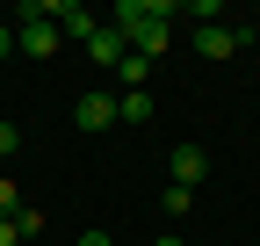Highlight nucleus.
I'll return each instance as SVG.
<instances>
[{"mask_svg": "<svg viewBox=\"0 0 260 246\" xmlns=\"http://www.w3.org/2000/svg\"><path fill=\"white\" fill-rule=\"evenodd\" d=\"M8 51H15V29H8V22H0V58H8Z\"/></svg>", "mask_w": 260, "mask_h": 246, "instance_id": "nucleus-15", "label": "nucleus"}, {"mask_svg": "<svg viewBox=\"0 0 260 246\" xmlns=\"http://www.w3.org/2000/svg\"><path fill=\"white\" fill-rule=\"evenodd\" d=\"M58 44H65L58 22H22V29H15V51H22V58H51Z\"/></svg>", "mask_w": 260, "mask_h": 246, "instance_id": "nucleus-5", "label": "nucleus"}, {"mask_svg": "<svg viewBox=\"0 0 260 246\" xmlns=\"http://www.w3.org/2000/svg\"><path fill=\"white\" fill-rule=\"evenodd\" d=\"M15 232H22V239H37V232H44V210H29V203H22V210H15Z\"/></svg>", "mask_w": 260, "mask_h": 246, "instance_id": "nucleus-10", "label": "nucleus"}, {"mask_svg": "<svg viewBox=\"0 0 260 246\" xmlns=\"http://www.w3.org/2000/svg\"><path fill=\"white\" fill-rule=\"evenodd\" d=\"M167 174H174V189H203V181H210V152L203 145H174Z\"/></svg>", "mask_w": 260, "mask_h": 246, "instance_id": "nucleus-1", "label": "nucleus"}, {"mask_svg": "<svg viewBox=\"0 0 260 246\" xmlns=\"http://www.w3.org/2000/svg\"><path fill=\"white\" fill-rule=\"evenodd\" d=\"M15 210H22V196H15V181L0 174V218H15Z\"/></svg>", "mask_w": 260, "mask_h": 246, "instance_id": "nucleus-12", "label": "nucleus"}, {"mask_svg": "<svg viewBox=\"0 0 260 246\" xmlns=\"http://www.w3.org/2000/svg\"><path fill=\"white\" fill-rule=\"evenodd\" d=\"M188 203H195V189H174V181H167V189H159V210H167V232L188 218Z\"/></svg>", "mask_w": 260, "mask_h": 246, "instance_id": "nucleus-8", "label": "nucleus"}, {"mask_svg": "<svg viewBox=\"0 0 260 246\" xmlns=\"http://www.w3.org/2000/svg\"><path fill=\"white\" fill-rule=\"evenodd\" d=\"M116 123H130V131L152 123V95H145V87H123V95H116Z\"/></svg>", "mask_w": 260, "mask_h": 246, "instance_id": "nucleus-7", "label": "nucleus"}, {"mask_svg": "<svg viewBox=\"0 0 260 246\" xmlns=\"http://www.w3.org/2000/svg\"><path fill=\"white\" fill-rule=\"evenodd\" d=\"M80 246H116V239L109 232H80Z\"/></svg>", "mask_w": 260, "mask_h": 246, "instance_id": "nucleus-14", "label": "nucleus"}, {"mask_svg": "<svg viewBox=\"0 0 260 246\" xmlns=\"http://www.w3.org/2000/svg\"><path fill=\"white\" fill-rule=\"evenodd\" d=\"M123 51H130V44H123V29H116V22H102V29L87 37V58H94L102 73H116V66H123Z\"/></svg>", "mask_w": 260, "mask_h": 246, "instance_id": "nucleus-4", "label": "nucleus"}, {"mask_svg": "<svg viewBox=\"0 0 260 246\" xmlns=\"http://www.w3.org/2000/svg\"><path fill=\"white\" fill-rule=\"evenodd\" d=\"M239 44H246L239 22H210V29H195V51H203V58H232Z\"/></svg>", "mask_w": 260, "mask_h": 246, "instance_id": "nucleus-3", "label": "nucleus"}, {"mask_svg": "<svg viewBox=\"0 0 260 246\" xmlns=\"http://www.w3.org/2000/svg\"><path fill=\"white\" fill-rule=\"evenodd\" d=\"M152 246H181V232H159V239H152Z\"/></svg>", "mask_w": 260, "mask_h": 246, "instance_id": "nucleus-16", "label": "nucleus"}, {"mask_svg": "<svg viewBox=\"0 0 260 246\" xmlns=\"http://www.w3.org/2000/svg\"><path fill=\"white\" fill-rule=\"evenodd\" d=\"M116 80H123V87H145V80H152V58H145V51H123Z\"/></svg>", "mask_w": 260, "mask_h": 246, "instance_id": "nucleus-9", "label": "nucleus"}, {"mask_svg": "<svg viewBox=\"0 0 260 246\" xmlns=\"http://www.w3.org/2000/svg\"><path fill=\"white\" fill-rule=\"evenodd\" d=\"M15 152H22V131H15L8 116H0V160H15Z\"/></svg>", "mask_w": 260, "mask_h": 246, "instance_id": "nucleus-11", "label": "nucleus"}, {"mask_svg": "<svg viewBox=\"0 0 260 246\" xmlns=\"http://www.w3.org/2000/svg\"><path fill=\"white\" fill-rule=\"evenodd\" d=\"M253 51H260V37H253Z\"/></svg>", "mask_w": 260, "mask_h": 246, "instance_id": "nucleus-17", "label": "nucleus"}, {"mask_svg": "<svg viewBox=\"0 0 260 246\" xmlns=\"http://www.w3.org/2000/svg\"><path fill=\"white\" fill-rule=\"evenodd\" d=\"M51 22H58V37H80V44L94 37V29H102V22L80 8V0H51Z\"/></svg>", "mask_w": 260, "mask_h": 246, "instance_id": "nucleus-6", "label": "nucleus"}, {"mask_svg": "<svg viewBox=\"0 0 260 246\" xmlns=\"http://www.w3.org/2000/svg\"><path fill=\"white\" fill-rule=\"evenodd\" d=\"M15 239H22V232H15V218H0V246H15Z\"/></svg>", "mask_w": 260, "mask_h": 246, "instance_id": "nucleus-13", "label": "nucleus"}, {"mask_svg": "<svg viewBox=\"0 0 260 246\" xmlns=\"http://www.w3.org/2000/svg\"><path fill=\"white\" fill-rule=\"evenodd\" d=\"M73 123H80L87 138H94V131H109V123H116V95H102V87H87V95L73 102Z\"/></svg>", "mask_w": 260, "mask_h": 246, "instance_id": "nucleus-2", "label": "nucleus"}]
</instances>
